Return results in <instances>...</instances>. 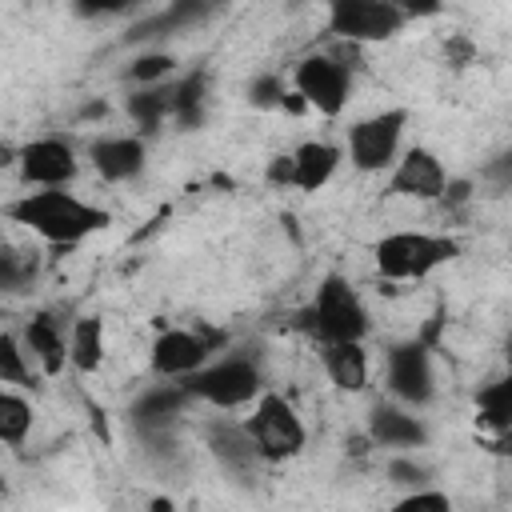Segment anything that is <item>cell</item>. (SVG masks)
Wrapping results in <instances>:
<instances>
[{
  "instance_id": "6da1fadb",
  "label": "cell",
  "mask_w": 512,
  "mask_h": 512,
  "mask_svg": "<svg viewBox=\"0 0 512 512\" xmlns=\"http://www.w3.org/2000/svg\"><path fill=\"white\" fill-rule=\"evenodd\" d=\"M4 216L16 228H24V232H32V236H40L48 244H80L92 232H104L112 224V216L104 208L72 196L68 188L24 192L12 204H4Z\"/></svg>"
},
{
  "instance_id": "7a4b0ae2",
  "label": "cell",
  "mask_w": 512,
  "mask_h": 512,
  "mask_svg": "<svg viewBox=\"0 0 512 512\" xmlns=\"http://www.w3.org/2000/svg\"><path fill=\"white\" fill-rule=\"evenodd\" d=\"M296 328L308 332L320 344H340V340H364L368 328H372V316L360 300V292L344 280V276H324L312 304L296 316Z\"/></svg>"
},
{
  "instance_id": "3957f363",
  "label": "cell",
  "mask_w": 512,
  "mask_h": 512,
  "mask_svg": "<svg viewBox=\"0 0 512 512\" xmlns=\"http://www.w3.org/2000/svg\"><path fill=\"white\" fill-rule=\"evenodd\" d=\"M180 388L188 392V400H204L216 412H232V408L256 404V396L268 388V380H264V368L256 356L224 352V356H212L188 380H180Z\"/></svg>"
},
{
  "instance_id": "277c9868",
  "label": "cell",
  "mask_w": 512,
  "mask_h": 512,
  "mask_svg": "<svg viewBox=\"0 0 512 512\" xmlns=\"http://www.w3.org/2000/svg\"><path fill=\"white\" fill-rule=\"evenodd\" d=\"M456 256H460V240L440 232H420V228L384 232L372 244V260L384 280H424Z\"/></svg>"
},
{
  "instance_id": "5b68a950",
  "label": "cell",
  "mask_w": 512,
  "mask_h": 512,
  "mask_svg": "<svg viewBox=\"0 0 512 512\" xmlns=\"http://www.w3.org/2000/svg\"><path fill=\"white\" fill-rule=\"evenodd\" d=\"M240 424H244V432L252 436V444H256V452H260L264 464L296 460V456L304 452V444H308V428H304L300 412L292 408L288 396H280V392H272V388H264V392L256 396L252 412H248Z\"/></svg>"
},
{
  "instance_id": "8992f818",
  "label": "cell",
  "mask_w": 512,
  "mask_h": 512,
  "mask_svg": "<svg viewBox=\"0 0 512 512\" xmlns=\"http://www.w3.org/2000/svg\"><path fill=\"white\" fill-rule=\"evenodd\" d=\"M292 92L300 96L304 108L336 120L352 100V72L332 52H308L292 68Z\"/></svg>"
},
{
  "instance_id": "52a82bcc",
  "label": "cell",
  "mask_w": 512,
  "mask_h": 512,
  "mask_svg": "<svg viewBox=\"0 0 512 512\" xmlns=\"http://www.w3.org/2000/svg\"><path fill=\"white\" fill-rule=\"evenodd\" d=\"M408 128V108H380L356 120L344 132V152L360 172H388L400 156V140Z\"/></svg>"
},
{
  "instance_id": "ba28073f",
  "label": "cell",
  "mask_w": 512,
  "mask_h": 512,
  "mask_svg": "<svg viewBox=\"0 0 512 512\" xmlns=\"http://www.w3.org/2000/svg\"><path fill=\"white\" fill-rule=\"evenodd\" d=\"M324 20H328V32L348 44H384L408 24L396 0H332Z\"/></svg>"
},
{
  "instance_id": "9c48e42d",
  "label": "cell",
  "mask_w": 512,
  "mask_h": 512,
  "mask_svg": "<svg viewBox=\"0 0 512 512\" xmlns=\"http://www.w3.org/2000/svg\"><path fill=\"white\" fill-rule=\"evenodd\" d=\"M384 384L392 392L396 404L420 412L436 400V368H432V356L420 340H404V344H392L388 356H384Z\"/></svg>"
},
{
  "instance_id": "30bf717a",
  "label": "cell",
  "mask_w": 512,
  "mask_h": 512,
  "mask_svg": "<svg viewBox=\"0 0 512 512\" xmlns=\"http://www.w3.org/2000/svg\"><path fill=\"white\" fill-rule=\"evenodd\" d=\"M220 344H224V336H216L208 328H168L152 340L148 364L164 380H188L192 372H200L216 356Z\"/></svg>"
},
{
  "instance_id": "8fae6325",
  "label": "cell",
  "mask_w": 512,
  "mask_h": 512,
  "mask_svg": "<svg viewBox=\"0 0 512 512\" xmlns=\"http://www.w3.org/2000/svg\"><path fill=\"white\" fill-rule=\"evenodd\" d=\"M16 172L28 188H68L76 176H80V156L68 140L60 136H40V140H28L20 144L16 152Z\"/></svg>"
},
{
  "instance_id": "7c38bea8",
  "label": "cell",
  "mask_w": 512,
  "mask_h": 512,
  "mask_svg": "<svg viewBox=\"0 0 512 512\" xmlns=\"http://www.w3.org/2000/svg\"><path fill=\"white\" fill-rule=\"evenodd\" d=\"M448 188V168L432 148H404L388 168V192L404 200H440Z\"/></svg>"
},
{
  "instance_id": "4fadbf2b",
  "label": "cell",
  "mask_w": 512,
  "mask_h": 512,
  "mask_svg": "<svg viewBox=\"0 0 512 512\" xmlns=\"http://www.w3.org/2000/svg\"><path fill=\"white\" fill-rule=\"evenodd\" d=\"M368 440H372L376 448L416 452V448H428L432 432H428V424H424L412 408H404V404H396V400H376V404L368 408Z\"/></svg>"
},
{
  "instance_id": "5bb4252c",
  "label": "cell",
  "mask_w": 512,
  "mask_h": 512,
  "mask_svg": "<svg viewBox=\"0 0 512 512\" xmlns=\"http://www.w3.org/2000/svg\"><path fill=\"white\" fill-rule=\"evenodd\" d=\"M88 160L104 184H128L148 168V144L144 136H128V132L96 136L88 144Z\"/></svg>"
},
{
  "instance_id": "9a60e30c",
  "label": "cell",
  "mask_w": 512,
  "mask_h": 512,
  "mask_svg": "<svg viewBox=\"0 0 512 512\" xmlns=\"http://www.w3.org/2000/svg\"><path fill=\"white\" fill-rule=\"evenodd\" d=\"M184 408H188V392L180 384H152L148 392H140L132 400L128 420L144 440H164L176 428V420L184 416Z\"/></svg>"
},
{
  "instance_id": "2e32d148",
  "label": "cell",
  "mask_w": 512,
  "mask_h": 512,
  "mask_svg": "<svg viewBox=\"0 0 512 512\" xmlns=\"http://www.w3.org/2000/svg\"><path fill=\"white\" fill-rule=\"evenodd\" d=\"M204 448L216 456V464L224 472H232L236 480H252L260 472V452L252 444V436L244 432L240 420H208L204 424Z\"/></svg>"
},
{
  "instance_id": "e0dca14e",
  "label": "cell",
  "mask_w": 512,
  "mask_h": 512,
  "mask_svg": "<svg viewBox=\"0 0 512 512\" xmlns=\"http://www.w3.org/2000/svg\"><path fill=\"white\" fill-rule=\"evenodd\" d=\"M20 344H24L28 360L44 376H60L64 372V364H68V324L56 312H36L20 328Z\"/></svg>"
},
{
  "instance_id": "ac0fdd59",
  "label": "cell",
  "mask_w": 512,
  "mask_h": 512,
  "mask_svg": "<svg viewBox=\"0 0 512 512\" xmlns=\"http://www.w3.org/2000/svg\"><path fill=\"white\" fill-rule=\"evenodd\" d=\"M320 364L324 376L340 388V392H364L372 380V360L364 340H340V344H320Z\"/></svg>"
},
{
  "instance_id": "d6986e66",
  "label": "cell",
  "mask_w": 512,
  "mask_h": 512,
  "mask_svg": "<svg viewBox=\"0 0 512 512\" xmlns=\"http://www.w3.org/2000/svg\"><path fill=\"white\" fill-rule=\"evenodd\" d=\"M288 156H292V188H300V192H320V188L336 176V168H340V160H344V148H336L332 140H304V144L292 148Z\"/></svg>"
},
{
  "instance_id": "ffe728a7",
  "label": "cell",
  "mask_w": 512,
  "mask_h": 512,
  "mask_svg": "<svg viewBox=\"0 0 512 512\" xmlns=\"http://www.w3.org/2000/svg\"><path fill=\"white\" fill-rule=\"evenodd\" d=\"M44 268V256L36 244L0 240V296H24L36 288Z\"/></svg>"
},
{
  "instance_id": "44dd1931",
  "label": "cell",
  "mask_w": 512,
  "mask_h": 512,
  "mask_svg": "<svg viewBox=\"0 0 512 512\" xmlns=\"http://www.w3.org/2000/svg\"><path fill=\"white\" fill-rule=\"evenodd\" d=\"M68 364L80 376H92L104 364V320L100 316H76L68 324Z\"/></svg>"
},
{
  "instance_id": "7402d4cb",
  "label": "cell",
  "mask_w": 512,
  "mask_h": 512,
  "mask_svg": "<svg viewBox=\"0 0 512 512\" xmlns=\"http://www.w3.org/2000/svg\"><path fill=\"white\" fill-rule=\"evenodd\" d=\"M124 108H128V120H132L144 136H152V132H160V124L172 116V84L136 88V92L124 100Z\"/></svg>"
},
{
  "instance_id": "603a6c76",
  "label": "cell",
  "mask_w": 512,
  "mask_h": 512,
  "mask_svg": "<svg viewBox=\"0 0 512 512\" xmlns=\"http://www.w3.org/2000/svg\"><path fill=\"white\" fill-rule=\"evenodd\" d=\"M32 424H36V408L16 388H0V444L20 448L32 436Z\"/></svg>"
},
{
  "instance_id": "cb8c5ba5",
  "label": "cell",
  "mask_w": 512,
  "mask_h": 512,
  "mask_svg": "<svg viewBox=\"0 0 512 512\" xmlns=\"http://www.w3.org/2000/svg\"><path fill=\"white\" fill-rule=\"evenodd\" d=\"M204 104H208V72H188L172 84V116L180 128H192L204 120Z\"/></svg>"
},
{
  "instance_id": "d4e9b609",
  "label": "cell",
  "mask_w": 512,
  "mask_h": 512,
  "mask_svg": "<svg viewBox=\"0 0 512 512\" xmlns=\"http://www.w3.org/2000/svg\"><path fill=\"white\" fill-rule=\"evenodd\" d=\"M0 388H36V368L16 332H0Z\"/></svg>"
},
{
  "instance_id": "484cf974",
  "label": "cell",
  "mask_w": 512,
  "mask_h": 512,
  "mask_svg": "<svg viewBox=\"0 0 512 512\" xmlns=\"http://www.w3.org/2000/svg\"><path fill=\"white\" fill-rule=\"evenodd\" d=\"M476 412L492 432H508L512 424V380H496L476 392Z\"/></svg>"
},
{
  "instance_id": "4316f807",
  "label": "cell",
  "mask_w": 512,
  "mask_h": 512,
  "mask_svg": "<svg viewBox=\"0 0 512 512\" xmlns=\"http://www.w3.org/2000/svg\"><path fill=\"white\" fill-rule=\"evenodd\" d=\"M172 72H176V56L164 52V48H148V52H140V56L128 64V76H132L140 88H148V84H168Z\"/></svg>"
},
{
  "instance_id": "83f0119b",
  "label": "cell",
  "mask_w": 512,
  "mask_h": 512,
  "mask_svg": "<svg viewBox=\"0 0 512 512\" xmlns=\"http://www.w3.org/2000/svg\"><path fill=\"white\" fill-rule=\"evenodd\" d=\"M388 480L400 484V488H408V492H416V488H432V472H428L424 460H416V452H408V456H392V460H388Z\"/></svg>"
},
{
  "instance_id": "f1b7e54d",
  "label": "cell",
  "mask_w": 512,
  "mask_h": 512,
  "mask_svg": "<svg viewBox=\"0 0 512 512\" xmlns=\"http://www.w3.org/2000/svg\"><path fill=\"white\" fill-rule=\"evenodd\" d=\"M388 512H456L448 492L440 488H416V492H404Z\"/></svg>"
},
{
  "instance_id": "f546056e",
  "label": "cell",
  "mask_w": 512,
  "mask_h": 512,
  "mask_svg": "<svg viewBox=\"0 0 512 512\" xmlns=\"http://www.w3.org/2000/svg\"><path fill=\"white\" fill-rule=\"evenodd\" d=\"M284 96H288V88H284V80L272 76V72H264V76H256V80L248 84V100H252L256 108H280Z\"/></svg>"
},
{
  "instance_id": "4dcf8cb0",
  "label": "cell",
  "mask_w": 512,
  "mask_h": 512,
  "mask_svg": "<svg viewBox=\"0 0 512 512\" xmlns=\"http://www.w3.org/2000/svg\"><path fill=\"white\" fill-rule=\"evenodd\" d=\"M268 180H272V184H280V188H288V184H292V156H288V152L272 156V164H268Z\"/></svg>"
},
{
  "instance_id": "1f68e13d",
  "label": "cell",
  "mask_w": 512,
  "mask_h": 512,
  "mask_svg": "<svg viewBox=\"0 0 512 512\" xmlns=\"http://www.w3.org/2000/svg\"><path fill=\"white\" fill-rule=\"evenodd\" d=\"M4 492H8V476L0 472V496H4Z\"/></svg>"
}]
</instances>
